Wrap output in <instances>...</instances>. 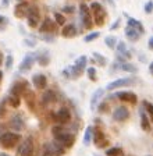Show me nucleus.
Returning a JSON list of instances; mask_svg holds the SVG:
<instances>
[{"mask_svg": "<svg viewBox=\"0 0 153 156\" xmlns=\"http://www.w3.org/2000/svg\"><path fill=\"white\" fill-rule=\"evenodd\" d=\"M106 2H109V4H110V6H114V2H113V0H106Z\"/></svg>", "mask_w": 153, "mask_h": 156, "instance_id": "nucleus-50", "label": "nucleus"}, {"mask_svg": "<svg viewBox=\"0 0 153 156\" xmlns=\"http://www.w3.org/2000/svg\"><path fill=\"white\" fill-rule=\"evenodd\" d=\"M93 141H95V145H96V148H99V149H102V148H106V146L109 145V140L106 138V135H104V133L102 130H93Z\"/></svg>", "mask_w": 153, "mask_h": 156, "instance_id": "nucleus-9", "label": "nucleus"}, {"mask_svg": "<svg viewBox=\"0 0 153 156\" xmlns=\"http://www.w3.org/2000/svg\"><path fill=\"white\" fill-rule=\"evenodd\" d=\"M32 84L38 89H45L46 85H47V78L43 74H36L32 77Z\"/></svg>", "mask_w": 153, "mask_h": 156, "instance_id": "nucleus-17", "label": "nucleus"}, {"mask_svg": "<svg viewBox=\"0 0 153 156\" xmlns=\"http://www.w3.org/2000/svg\"><path fill=\"white\" fill-rule=\"evenodd\" d=\"M11 62H13V57H11V56H9V57H7V62H6V67L7 68L11 67Z\"/></svg>", "mask_w": 153, "mask_h": 156, "instance_id": "nucleus-45", "label": "nucleus"}, {"mask_svg": "<svg viewBox=\"0 0 153 156\" xmlns=\"http://www.w3.org/2000/svg\"><path fill=\"white\" fill-rule=\"evenodd\" d=\"M104 43L109 49H116V45H117V38L113 35H109L104 38Z\"/></svg>", "mask_w": 153, "mask_h": 156, "instance_id": "nucleus-30", "label": "nucleus"}, {"mask_svg": "<svg viewBox=\"0 0 153 156\" xmlns=\"http://www.w3.org/2000/svg\"><path fill=\"white\" fill-rule=\"evenodd\" d=\"M0 156H9L7 153H0Z\"/></svg>", "mask_w": 153, "mask_h": 156, "instance_id": "nucleus-53", "label": "nucleus"}, {"mask_svg": "<svg viewBox=\"0 0 153 156\" xmlns=\"http://www.w3.org/2000/svg\"><path fill=\"white\" fill-rule=\"evenodd\" d=\"M103 94H104V91L102 89V88L96 89V91L92 94V98H91V109H92V110H95V109H96V105H98L99 99L103 96Z\"/></svg>", "mask_w": 153, "mask_h": 156, "instance_id": "nucleus-22", "label": "nucleus"}, {"mask_svg": "<svg viewBox=\"0 0 153 156\" xmlns=\"http://www.w3.org/2000/svg\"><path fill=\"white\" fill-rule=\"evenodd\" d=\"M125 36H127V39L128 41H131V42H138V41H139L141 34L138 32L135 28L127 25V28H125Z\"/></svg>", "mask_w": 153, "mask_h": 156, "instance_id": "nucleus-20", "label": "nucleus"}, {"mask_svg": "<svg viewBox=\"0 0 153 156\" xmlns=\"http://www.w3.org/2000/svg\"><path fill=\"white\" fill-rule=\"evenodd\" d=\"M24 94H25V99H26V103H28V106H30L31 109H33V99H35V95H33V92H31V91H28V89H26Z\"/></svg>", "mask_w": 153, "mask_h": 156, "instance_id": "nucleus-32", "label": "nucleus"}, {"mask_svg": "<svg viewBox=\"0 0 153 156\" xmlns=\"http://www.w3.org/2000/svg\"><path fill=\"white\" fill-rule=\"evenodd\" d=\"M3 21H6V18H4V17H3V16H0V24L3 23Z\"/></svg>", "mask_w": 153, "mask_h": 156, "instance_id": "nucleus-49", "label": "nucleus"}, {"mask_svg": "<svg viewBox=\"0 0 153 156\" xmlns=\"http://www.w3.org/2000/svg\"><path fill=\"white\" fill-rule=\"evenodd\" d=\"M116 98H118L120 101L127 102V103H131V105H137L138 102V96L134 92H118V94H116Z\"/></svg>", "mask_w": 153, "mask_h": 156, "instance_id": "nucleus-14", "label": "nucleus"}, {"mask_svg": "<svg viewBox=\"0 0 153 156\" xmlns=\"http://www.w3.org/2000/svg\"><path fill=\"white\" fill-rule=\"evenodd\" d=\"M36 60L39 62L40 66H47L50 62V57L47 53H45V55H40V56H36Z\"/></svg>", "mask_w": 153, "mask_h": 156, "instance_id": "nucleus-34", "label": "nucleus"}, {"mask_svg": "<svg viewBox=\"0 0 153 156\" xmlns=\"http://www.w3.org/2000/svg\"><path fill=\"white\" fill-rule=\"evenodd\" d=\"M109 109H110V106H109V103H106V102H103V103H100L98 106V110L100 112V113H106Z\"/></svg>", "mask_w": 153, "mask_h": 156, "instance_id": "nucleus-39", "label": "nucleus"}, {"mask_svg": "<svg viewBox=\"0 0 153 156\" xmlns=\"http://www.w3.org/2000/svg\"><path fill=\"white\" fill-rule=\"evenodd\" d=\"M79 16H81V21H82L85 28L91 29L92 25H93V23H92V14H91L89 6H86L85 3L79 4Z\"/></svg>", "mask_w": 153, "mask_h": 156, "instance_id": "nucleus-6", "label": "nucleus"}, {"mask_svg": "<svg viewBox=\"0 0 153 156\" xmlns=\"http://www.w3.org/2000/svg\"><path fill=\"white\" fill-rule=\"evenodd\" d=\"M120 68L123 70V71L132 73V74L138 73V67H137V66H134V64H131V63H121V64H120Z\"/></svg>", "mask_w": 153, "mask_h": 156, "instance_id": "nucleus-27", "label": "nucleus"}, {"mask_svg": "<svg viewBox=\"0 0 153 156\" xmlns=\"http://www.w3.org/2000/svg\"><path fill=\"white\" fill-rule=\"evenodd\" d=\"M152 11H153V2H148V3L145 4V13L150 14Z\"/></svg>", "mask_w": 153, "mask_h": 156, "instance_id": "nucleus-40", "label": "nucleus"}, {"mask_svg": "<svg viewBox=\"0 0 153 156\" xmlns=\"http://www.w3.org/2000/svg\"><path fill=\"white\" fill-rule=\"evenodd\" d=\"M54 20H56V24H57V25H64L65 24V17L60 13L54 14Z\"/></svg>", "mask_w": 153, "mask_h": 156, "instance_id": "nucleus-38", "label": "nucleus"}, {"mask_svg": "<svg viewBox=\"0 0 153 156\" xmlns=\"http://www.w3.org/2000/svg\"><path fill=\"white\" fill-rule=\"evenodd\" d=\"M106 18H107V11L104 10V7L93 13V24H96L98 27H103L106 23Z\"/></svg>", "mask_w": 153, "mask_h": 156, "instance_id": "nucleus-16", "label": "nucleus"}, {"mask_svg": "<svg viewBox=\"0 0 153 156\" xmlns=\"http://www.w3.org/2000/svg\"><path fill=\"white\" fill-rule=\"evenodd\" d=\"M18 2H23V0H18Z\"/></svg>", "mask_w": 153, "mask_h": 156, "instance_id": "nucleus-54", "label": "nucleus"}, {"mask_svg": "<svg viewBox=\"0 0 153 156\" xmlns=\"http://www.w3.org/2000/svg\"><path fill=\"white\" fill-rule=\"evenodd\" d=\"M128 117H130V112H128L127 107H124V106L116 107V110L113 112V120L117 121V123L128 120Z\"/></svg>", "mask_w": 153, "mask_h": 156, "instance_id": "nucleus-11", "label": "nucleus"}, {"mask_svg": "<svg viewBox=\"0 0 153 156\" xmlns=\"http://www.w3.org/2000/svg\"><path fill=\"white\" fill-rule=\"evenodd\" d=\"M139 114H141V126H142V128L145 131H150V120L148 119V114L145 112V109H141Z\"/></svg>", "mask_w": 153, "mask_h": 156, "instance_id": "nucleus-23", "label": "nucleus"}, {"mask_svg": "<svg viewBox=\"0 0 153 156\" xmlns=\"http://www.w3.org/2000/svg\"><path fill=\"white\" fill-rule=\"evenodd\" d=\"M33 153V140L31 136L25 138L23 142L20 144L18 149H17V155L18 156H32Z\"/></svg>", "mask_w": 153, "mask_h": 156, "instance_id": "nucleus-7", "label": "nucleus"}, {"mask_svg": "<svg viewBox=\"0 0 153 156\" xmlns=\"http://www.w3.org/2000/svg\"><path fill=\"white\" fill-rule=\"evenodd\" d=\"M137 82V78L135 77H127V78H118L116 81L110 82L107 85V91H113V89H117V88H123V87H130V85L135 84Z\"/></svg>", "mask_w": 153, "mask_h": 156, "instance_id": "nucleus-8", "label": "nucleus"}, {"mask_svg": "<svg viewBox=\"0 0 153 156\" xmlns=\"http://www.w3.org/2000/svg\"><path fill=\"white\" fill-rule=\"evenodd\" d=\"M86 63H88V57L86 56H81L75 60V64L71 68H68L71 71V78H78L86 68Z\"/></svg>", "mask_w": 153, "mask_h": 156, "instance_id": "nucleus-5", "label": "nucleus"}, {"mask_svg": "<svg viewBox=\"0 0 153 156\" xmlns=\"http://www.w3.org/2000/svg\"><path fill=\"white\" fill-rule=\"evenodd\" d=\"M10 126H11V128H14V131H21L24 128L23 117L18 116V114H17V116H14V117H11Z\"/></svg>", "mask_w": 153, "mask_h": 156, "instance_id": "nucleus-21", "label": "nucleus"}, {"mask_svg": "<svg viewBox=\"0 0 153 156\" xmlns=\"http://www.w3.org/2000/svg\"><path fill=\"white\" fill-rule=\"evenodd\" d=\"M148 48H149L150 50H153V36H150L149 41H148Z\"/></svg>", "mask_w": 153, "mask_h": 156, "instance_id": "nucleus-46", "label": "nucleus"}, {"mask_svg": "<svg viewBox=\"0 0 153 156\" xmlns=\"http://www.w3.org/2000/svg\"><path fill=\"white\" fill-rule=\"evenodd\" d=\"M2 78H3V73L0 71V81H2Z\"/></svg>", "mask_w": 153, "mask_h": 156, "instance_id": "nucleus-52", "label": "nucleus"}, {"mask_svg": "<svg viewBox=\"0 0 153 156\" xmlns=\"http://www.w3.org/2000/svg\"><path fill=\"white\" fill-rule=\"evenodd\" d=\"M116 49H117L118 55H123L125 58H131V56H132L127 50V45H125L124 42H121V41H120V42H117V45H116Z\"/></svg>", "mask_w": 153, "mask_h": 156, "instance_id": "nucleus-25", "label": "nucleus"}, {"mask_svg": "<svg viewBox=\"0 0 153 156\" xmlns=\"http://www.w3.org/2000/svg\"><path fill=\"white\" fill-rule=\"evenodd\" d=\"M95 156H99V155H95Z\"/></svg>", "mask_w": 153, "mask_h": 156, "instance_id": "nucleus-55", "label": "nucleus"}, {"mask_svg": "<svg viewBox=\"0 0 153 156\" xmlns=\"http://www.w3.org/2000/svg\"><path fill=\"white\" fill-rule=\"evenodd\" d=\"M93 58H95V62L98 63V66H100V67H106V66H107V58L104 57V56H102L100 53L95 52L93 53Z\"/></svg>", "mask_w": 153, "mask_h": 156, "instance_id": "nucleus-28", "label": "nucleus"}, {"mask_svg": "<svg viewBox=\"0 0 153 156\" xmlns=\"http://www.w3.org/2000/svg\"><path fill=\"white\" fill-rule=\"evenodd\" d=\"M120 24H121V20H120V18L116 20V21H114V24L110 27V29H111V31H114V29H117L118 27H120Z\"/></svg>", "mask_w": 153, "mask_h": 156, "instance_id": "nucleus-41", "label": "nucleus"}, {"mask_svg": "<svg viewBox=\"0 0 153 156\" xmlns=\"http://www.w3.org/2000/svg\"><path fill=\"white\" fill-rule=\"evenodd\" d=\"M128 25L132 27V28H135L138 32L141 34V35H143V34H145V28H143L142 23H141V21H138V20H135V18H132V17H128Z\"/></svg>", "mask_w": 153, "mask_h": 156, "instance_id": "nucleus-24", "label": "nucleus"}, {"mask_svg": "<svg viewBox=\"0 0 153 156\" xmlns=\"http://www.w3.org/2000/svg\"><path fill=\"white\" fill-rule=\"evenodd\" d=\"M64 146L61 144H59L57 141L54 142H47L43 145L42 156H61L64 153Z\"/></svg>", "mask_w": 153, "mask_h": 156, "instance_id": "nucleus-2", "label": "nucleus"}, {"mask_svg": "<svg viewBox=\"0 0 153 156\" xmlns=\"http://www.w3.org/2000/svg\"><path fill=\"white\" fill-rule=\"evenodd\" d=\"M53 135L54 140L59 144H61L64 148H71L75 142V135L70 131H65L63 127H53Z\"/></svg>", "mask_w": 153, "mask_h": 156, "instance_id": "nucleus-1", "label": "nucleus"}, {"mask_svg": "<svg viewBox=\"0 0 153 156\" xmlns=\"http://www.w3.org/2000/svg\"><path fill=\"white\" fill-rule=\"evenodd\" d=\"M78 31H77V27L74 24H68V25H64V28L61 29V35L64 38H74L77 36Z\"/></svg>", "mask_w": 153, "mask_h": 156, "instance_id": "nucleus-19", "label": "nucleus"}, {"mask_svg": "<svg viewBox=\"0 0 153 156\" xmlns=\"http://www.w3.org/2000/svg\"><path fill=\"white\" fill-rule=\"evenodd\" d=\"M26 21H28V25L31 28H36L39 25V21H40V13H39V9L33 4H30L28 7V13H26Z\"/></svg>", "mask_w": 153, "mask_h": 156, "instance_id": "nucleus-4", "label": "nucleus"}, {"mask_svg": "<svg viewBox=\"0 0 153 156\" xmlns=\"http://www.w3.org/2000/svg\"><path fill=\"white\" fill-rule=\"evenodd\" d=\"M86 74H88V77H89L91 81H96V80H98V77H96V70H95L93 67L86 68Z\"/></svg>", "mask_w": 153, "mask_h": 156, "instance_id": "nucleus-37", "label": "nucleus"}, {"mask_svg": "<svg viewBox=\"0 0 153 156\" xmlns=\"http://www.w3.org/2000/svg\"><path fill=\"white\" fill-rule=\"evenodd\" d=\"M4 114H6V107L3 103H0V117H3Z\"/></svg>", "mask_w": 153, "mask_h": 156, "instance_id": "nucleus-43", "label": "nucleus"}, {"mask_svg": "<svg viewBox=\"0 0 153 156\" xmlns=\"http://www.w3.org/2000/svg\"><path fill=\"white\" fill-rule=\"evenodd\" d=\"M3 2V6H9V3H10V0H2Z\"/></svg>", "mask_w": 153, "mask_h": 156, "instance_id": "nucleus-48", "label": "nucleus"}, {"mask_svg": "<svg viewBox=\"0 0 153 156\" xmlns=\"http://www.w3.org/2000/svg\"><path fill=\"white\" fill-rule=\"evenodd\" d=\"M56 120L59 121L60 124H67L71 120V112L67 107H61L57 113H56Z\"/></svg>", "mask_w": 153, "mask_h": 156, "instance_id": "nucleus-13", "label": "nucleus"}, {"mask_svg": "<svg viewBox=\"0 0 153 156\" xmlns=\"http://www.w3.org/2000/svg\"><path fill=\"white\" fill-rule=\"evenodd\" d=\"M149 73H150V74L153 75V62H152V63H150V64H149Z\"/></svg>", "mask_w": 153, "mask_h": 156, "instance_id": "nucleus-47", "label": "nucleus"}, {"mask_svg": "<svg viewBox=\"0 0 153 156\" xmlns=\"http://www.w3.org/2000/svg\"><path fill=\"white\" fill-rule=\"evenodd\" d=\"M21 135L18 133H4L0 135V145L3 148H13L20 142Z\"/></svg>", "mask_w": 153, "mask_h": 156, "instance_id": "nucleus-3", "label": "nucleus"}, {"mask_svg": "<svg viewBox=\"0 0 153 156\" xmlns=\"http://www.w3.org/2000/svg\"><path fill=\"white\" fill-rule=\"evenodd\" d=\"M106 155L107 156H124V152L121 148H110V149H107Z\"/></svg>", "mask_w": 153, "mask_h": 156, "instance_id": "nucleus-33", "label": "nucleus"}, {"mask_svg": "<svg viewBox=\"0 0 153 156\" xmlns=\"http://www.w3.org/2000/svg\"><path fill=\"white\" fill-rule=\"evenodd\" d=\"M143 105H145V112L149 114L150 123H153V105L149 103V102H143Z\"/></svg>", "mask_w": 153, "mask_h": 156, "instance_id": "nucleus-35", "label": "nucleus"}, {"mask_svg": "<svg viewBox=\"0 0 153 156\" xmlns=\"http://www.w3.org/2000/svg\"><path fill=\"white\" fill-rule=\"evenodd\" d=\"M74 7H72V6H65L64 7V9H63V11H64V13H68V14H72V13H74Z\"/></svg>", "mask_w": 153, "mask_h": 156, "instance_id": "nucleus-42", "label": "nucleus"}, {"mask_svg": "<svg viewBox=\"0 0 153 156\" xmlns=\"http://www.w3.org/2000/svg\"><path fill=\"white\" fill-rule=\"evenodd\" d=\"M28 7H30V3H26V2H24V0L20 2V3L14 7V16H16L17 18H24V17H26Z\"/></svg>", "mask_w": 153, "mask_h": 156, "instance_id": "nucleus-15", "label": "nucleus"}, {"mask_svg": "<svg viewBox=\"0 0 153 156\" xmlns=\"http://www.w3.org/2000/svg\"><path fill=\"white\" fill-rule=\"evenodd\" d=\"M92 135H93V127H86L85 130V134H84V144L85 145H89L92 141Z\"/></svg>", "mask_w": 153, "mask_h": 156, "instance_id": "nucleus-29", "label": "nucleus"}, {"mask_svg": "<svg viewBox=\"0 0 153 156\" xmlns=\"http://www.w3.org/2000/svg\"><path fill=\"white\" fill-rule=\"evenodd\" d=\"M2 62H3V56H2V53H0V64H2Z\"/></svg>", "mask_w": 153, "mask_h": 156, "instance_id": "nucleus-51", "label": "nucleus"}, {"mask_svg": "<svg viewBox=\"0 0 153 156\" xmlns=\"http://www.w3.org/2000/svg\"><path fill=\"white\" fill-rule=\"evenodd\" d=\"M56 29H57V24L52 18H49V17H46L39 27V31L42 34H53Z\"/></svg>", "mask_w": 153, "mask_h": 156, "instance_id": "nucleus-10", "label": "nucleus"}, {"mask_svg": "<svg viewBox=\"0 0 153 156\" xmlns=\"http://www.w3.org/2000/svg\"><path fill=\"white\" fill-rule=\"evenodd\" d=\"M56 101V95L53 91H47L43 94L42 96V105L43 106H46V105H49V103H53V102Z\"/></svg>", "mask_w": 153, "mask_h": 156, "instance_id": "nucleus-26", "label": "nucleus"}, {"mask_svg": "<svg viewBox=\"0 0 153 156\" xmlns=\"http://www.w3.org/2000/svg\"><path fill=\"white\" fill-rule=\"evenodd\" d=\"M36 62V55L35 53H28V55L24 57V60L20 64V70L21 71H28L31 70V67L33 66V63Z\"/></svg>", "mask_w": 153, "mask_h": 156, "instance_id": "nucleus-12", "label": "nucleus"}, {"mask_svg": "<svg viewBox=\"0 0 153 156\" xmlns=\"http://www.w3.org/2000/svg\"><path fill=\"white\" fill-rule=\"evenodd\" d=\"M25 45H26V46H31V48H33L36 43H35V41H30V39H25Z\"/></svg>", "mask_w": 153, "mask_h": 156, "instance_id": "nucleus-44", "label": "nucleus"}, {"mask_svg": "<svg viewBox=\"0 0 153 156\" xmlns=\"http://www.w3.org/2000/svg\"><path fill=\"white\" fill-rule=\"evenodd\" d=\"M99 36H100V32H91V34H88V35L84 38V41L86 43H89V42H92V41H95V39H98Z\"/></svg>", "mask_w": 153, "mask_h": 156, "instance_id": "nucleus-36", "label": "nucleus"}, {"mask_svg": "<svg viewBox=\"0 0 153 156\" xmlns=\"http://www.w3.org/2000/svg\"><path fill=\"white\" fill-rule=\"evenodd\" d=\"M7 101H9V103H10L13 107H18V106H20V103H21L20 96H17V95H13V94H11L10 96L7 98Z\"/></svg>", "mask_w": 153, "mask_h": 156, "instance_id": "nucleus-31", "label": "nucleus"}, {"mask_svg": "<svg viewBox=\"0 0 153 156\" xmlns=\"http://www.w3.org/2000/svg\"><path fill=\"white\" fill-rule=\"evenodd\" d=\"M26 87H28L26 81L16 82V84L13 85V88H11V94H13V95H17V96H21V95H23L24 92L26 91Z\"/></svg>", "mask_w": 153, "mask_h": 156, "instance_id": "nucleus-18", "label": "nucleus"}]
</instances>
